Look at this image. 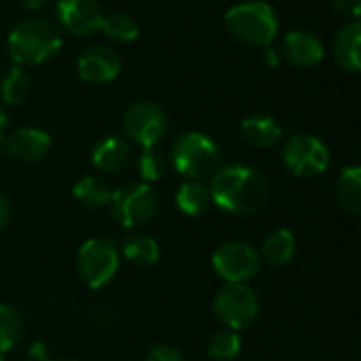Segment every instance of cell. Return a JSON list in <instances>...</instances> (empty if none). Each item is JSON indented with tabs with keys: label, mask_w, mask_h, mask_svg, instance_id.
I'll use <instances>...</instances> for the list:
<instances>
[{
	"label": "cell",
	"mask_w": 361,
	"mask_h": 361,
	"mask_svg": "<svg viewBox=\"0 0 361 361\" xmlns=\"http://www.w3.org/2000/svg\"><path fill=\"white\" fill-rule=\"evenodd\" d=\"M212 203L233 216L258 214L271 197V184L267 176L250 165H224L218 167L209 180Z\"/></svg>",
	"instance_id": "obj_1"
},
{
	"label": "cell",
	"mask_w": 361,
	"mask_h": 361,
	"mask_svg": "<svg viewBox=\"0 0 361 361\" xmlns=\"http://www.w3.org/2000/svg\"><path fill=\"white\" fill-rule=\"evenodd\" d=\"M61 49L59 27L42 17H30L19 23L8 34V55L15 66H40L55 57Z\"/></svg>",
	"instance_id": "obj_2"
},
{
	"label": "cell",
	"mask_w": 361,
	"mask_h": 361,
	"mask_svg": "<svg viewBox=\"0 0 361 361\" xmlns=\"http://www.w3.org/2000/svg\"><path fill=\"white\" fill-rule=\"evenodd\" d=\"M226 30L250 47H271L279 34V17L275 8L260 0L239 2L224 15Z\"/></svg>",
	"instance_id": "obj_3"
},
{
	"label": "cell",
	"mask_w": 361,
	"mask_h": 361,
	"mask_svg": "<svg viewBox=\"0 0 361 361\" xmlns=\"http://www.w3.org/2000/svg\"><path fill=\"white\" fill-rule=\"evenodd\" d=\"M220 148L218 144L201 131L180 133L169 150V161L173 169L186 180H205L212 178L220 167Z\"/></svg>",
	"instance_id": "obj_4"
},
{
	"label": "cell",
	"mask_w": 361,
	"mask_h": 361,
	"mask_svg": "<svg viewBox=\"0 0 361 361\" xmlns=\"http://www.w3.org/2000/svg\"><path fill=\"white\" fill-rule=\"evenodd\" d=\"M108 207H110L112 220L118 226H123L127 231H137L154 220V216L159 212V197H157L152 184L129 182V184L112 190Z\"/></svg>",
	"instance_id": "obj_5"
},
{
	"label": "cell",
	"mask_w": 361,
	"mask_h": 361,
	"mask_svg": "<svg viewBox=\"0 0 361 361\" xmlns=\"http://www.w3.org/2000/svg\"><path fill=\"white\" fill-rule=\"evenodd\" d=\"M121 252L106 237L87 239L76 254V273L91 290L106 288L118 273Z\"/></svg>",
	"instance_id": "obj_6"
},
{
	"label": "cell",
	"mask_w": 361,
	"mask_h": 361,
	"mask_svg": "<svg viewBox=\"0 0 361 361\" xmlns=\"http://www.w3.org/2000/svg\"><path fill=\"white\" fill-rule=\"evenodd\" d=\"M216 319L231 330L250 328L260 315V298L247 283H224L212 302Z\"/></svg>",
	"instance_id": "obj_7"
},
{
	"label": "cell",
	"mask_w": 361,
	"mask_h": 361,
	"mask_svg": "<svg viewBox=\"0 0 361 361\" xmlns=\"http://www.w3.org/2000/svg\"><path fill=\"white\" fill-rule=\"evenodd\" d=\"M281 159L292 176L317 178L330 165V150L319 137L311 133H296L286 140Z\"/></svg>",
	"instance_id": "obj_8"
},
{
	"label": "cell",
	"mask_w": 361,
	"mask_h": 361,
	"mask_svg": "<svg viewBox=\"0 0 361 361\" xmlns=\"http://www.w3.org/2000/svg\"><path fill=\"white\" fill-rule=\"evenodd\" d=\"M123 129L133 144L142 148H154L167 135L169 118L157 102L140 99L125 110Z\"/></svg>",
	"instance_id": "obj_9"
},
{
	"label": "cell",
	"mask_w": 361,
	"mask_h": 361,
	"mask_svg": "<svg viewBox=\"0 0 361 361\" xmlns=\"http://www.w3.org/2000/svg\"><path fill=\"white\" fill-rule=\"evenodd\" d=\"M212 267L226 283H247L262 267L260 252L245 241H224L212 254Z\"/></svg>",
	"instance_id": "obj_10"
},
{
	"label": "cell",
	"mask_w": 361,
	"mask_h": 361,
	"mask_svg": "<svg viewBox=\"0 0 361 361\" xmlns=\"http://www.w3.org/2000/svg\"><path fill=\"white\" fill-rule=\"evenodd\" d=\"M55 11L59 27L76 38L95 34L106 15L97 0H57Z\"/></svg>",
	"instance_id": "obj_11"
},
{
	"label": "cell",
	"mask_w": 361,
	"mask_h": 361,
	"mask_svg": "<svg viewBox=\"0 0 361 361\" xmlns=\"http://www.w3.org/2000/svg\"><path fill=\"white\" fill-rule=\"evenodd\" d=\"M76 70L85 82L104 85V82L114 80L121 74V57L116 51L102 47V44L87 47L80 51L76 59Z\"/></svg>",
	"instance_id": "obj_12"
},
{
	"label": "cell",
	"mask_w": 361,
	"mask_h": 361,
	"mask_svg": "<svg viewBox=\"0 0 361 361\" xmlns=\"http://www.w3.org/2000/svg\"><path fill=\"white\" fill-rule=\"evenodd\" d=\"M281 55L296 68H315L324 61L322 38L311 30H292L281 42Z\"/></svg>",
	"instance_id": "obj_13"
},
{
	"label": "cell",
	"mask_w": 361,
	"mask_h": 361,
	"mask_svg": "<svg viewBox=\"0 0 361 361\" xmlns=\"http://www.w3.org/2000/svg\"><path fill=\"white\" fill-rule=\"evenodd\" d=\"M4 150L25 163H38L42 161L51 150V135L44 129L38 127H21L13 131L6 140H2Z\"/></svg>",
	"instance_id": "obj_14"
},
{
	"label": "cell",
	"mask_w": 361,
	"mask_h": 361,
	"mask_svg": "<svg viewBox=\"0 0 361 361\" xmlns=\"http://www.w3.org/2000/svg\"><path fill=\"white\" fill-rule=\"evenodd\" d=\"M133 159V150H131V144L121 137V135H108V137H102L93 150H91V161L93 165L99 169V171H106V173H116V171H123Z\"/></svg>",
	"instance_id": "obj_15"
},
{
	"label": "cell",
	"mask_w": 361,
	"mask_h": 361,
	"mask_svg": "<svg viewBox=\"0 0 361 361\" xmlns=\"http://www.w3.org/2000/svg\"><path fill=\"white\" fill-rule=\"evenodd\" d=\"M360 44H361V25L357 19L345 23L336 36H334V44H332V55L334 61L351 74H357L361 70L360 59Z\"/></svg>",
	"instance_id": "obj_16"
},
{
	"label": "cell",
	"mask_w": 361,
	"mask_h": 361,
	"mask_svg": "<svg viewBox=\"0 0 361 361\" xmlns=\"http://www.w3.org/2000/svg\"><path fill=\"white\" fill-rule=\"evenodd\" d=\"M241 135L254 148H273L281 140V125L269 114H252L241 121Z\"/></svg>",
	"instance_id": "obj_17"
},
{
	"label": "cell",
	"mask_w": 361,
	"mask_h": 361,
	"mask_svg": "<svg viewBox=\"0 0 361 361\" xmlns=\"http://www.w3.org/2000/svg\"><path fill=\"white\" fill-rule=\"evenodd\" d=\"M176 205L184 216H190V218L203 216L212 205L209 186L203 184L201 180L182 182L180 188L176 190Z\"/></svg>",
	"instance_id": "obj_18"
},
{
	"label": "cell",
	"mask_w": 361,
	"mask_h": 361,
	"mask_svg": "<svg viewBox=\"0 0 361 361\" xmlns=\"http://www.w3.org/2000/svg\"><path fill=\"white\" fill-rule=\"evenodd\" d=\"M296 256V235L290 228H275L262 243V260L271 267H286Z\"/></svg>",
	"instance_id": "obj_19"
},
{
	"label": "cell",
	"mask_w": 361,
	"mask_h": 361,
	"mask_svg": "<svg viewBox=\"0 0 361 361\" xmlns=\"http://www.w3.org/2000/svg\"><path fill=\"white\" fill-rule=\"evenodd\" d=\"M123 256L127 258L129 264L137 269H150L161 260V247L159 243L144 233H133L125 239L123 243Z\"/></svg>",
	"instance_id": "obj_20"
},
{
	"label": "cell",
	"mask_w": 361,
	"mask_h": 361,
	"mask_svg": "<svg viewBox=\"0 0 361 361\" xmlns=\"http://www.w3.org/2000/svg\"><path fill=\"white\" fill-rule=\"evenodd\" d=\"M336 201L341 209L353 218L361 214V169L357 165L345 167L336 180Z\"/></svg>",
	"instance_id": "obj_21"
},
{
	"label": "cell",
	"mask_w": 361,
	"mask_h": 361,
	"mask_svg": "<svg viewBox=\"0 0 361 361\" xmlns=\"http://www.w3.org/2000/svg\"><path fill=\"white\" fill-rule=\"evenodd\" d=\"M72 197L85 209H99V207H106L110 203L112 190L104 180H99L95 176H82L72 186Z\"/></svg>",
	"instance_id": "obj_22"
},
{
	"label": "cell",
	"mask_w": 361,
	"mask_h": 361,
	"mask_svg": "<svg viewBox=\"0 0 361 361\" xmlns=\"http://www.w3.org/2000/svg\"><path fill=\"white\" fill-rule=\"evenodd\" d=\"M32 89L30 74L21 66H11L0 78V99L6 106H19L27 99Z\"/></svg>",
	"instance_id": "obj_23"
},
{
	"label": "cell",
	"mask_w": 361,
	"mask_h": 361,
	"mask_svg": "<svg viewBox=\"0 0 361 361\" xmlns=\"http://www.w3.org/2000/svg\"><path fill=\"white\" fill-rule=\"evenodd\" d=\"M23 315L19 313V309H15L13 305L0 302V353H8L13 351L19 341L23 338Z\"/></svg>",
	"instance_id": "obj_24"
},
{
	"label": "cell",
	"mask_w": 361,
	"mask_h": 361,
	"mask_svg": "<svg viewBox=\"0 0 361 361\" xmlns=\"http://www.w3.org/2000/svg\"><path fill=\"white\" fill-rule=\"evenodd\" d=\"M99 30L116 42H131L140 36L137 19L129 13H123V11H114V13L104 15Z\"/></svg>",
	"instance_id": "obj_25"
},
{
	"label": "cell",
	"mask_w": 361,
	"mask_h": 361,
	"mask_svg": "<svg viewBox=\"0 0 361 361\" xmlns=\"http://www.w3.org/2000/svg\"><path fill=\"white\" fill-rule=\"evenodd\" d=\"M241 353V336L237 330L224 328L209 336L207 341V355L216 361H233Z\"/></svg>",
	"instance_id": "obj_26"
},
{
	"label": "cell",
	"mask_w": 361,
	"mask_h": 361,
	"mask_svg": "<svg viewBox=\"0 0 361 361\" xmlns=\"http://www.w3.org/2000/svg\"><path fill=\"white\" fill-rule=\"evenodd\" d=\"M167 171V157L154 148H144L142 154L137 157V173L142 178V182L152 184L157 180H161Z\"/></svg>",
	"instance_id": "obj_27"
},
{
	"label": "cell",
	"mask_w": 361,
	"mask_h": 361,
	"mask_svg": "<svg viewBox=\"0 0 361 361\" xmlns=\"http://www.w3.org/2000/svg\"><path fill=\"white\" fill-rule=\"evenodd\" d=\"M146 361H186V360H184V355H182L176 347H171V345H154V347L148 351Z\"/></svg>",
	"instance_id": "obj_28"
},
{
	"label": "cell",
	"mask_w": 361,
	"mask_h": 361,
	"mask_svg": "<svg viewBox=\"0 0 361 361\" xmlns=\"http://www.w3.org/2000/svg\"><path fill=\"white\" fill-rule=\"evenodd\" d=\"M334 8L341 11L343 15L351 17V19H357L361 13V0H332Z\"/></svg>",
	"instance_id": "obj_29"
},
{
	"label": "cell",
	"mask_w": 361,
	"mask_h": 361,
	"mask_svg": "<svg viewBox=\"0 0 361 361\" xmlns=\"http://www.w3.org/2000/svg\"><path fill=\"white\" fill-rule=\"evenodd\" d=\"M91 319L99 326V328H112L116 322V315L110 309H93Z\"/></svg>",
	"instance_id": "obj_30"
},
{
	"label": "cell",
	"mask_w": 361,
	"mask_h": 361,
	"mask_svg": "<svg viewBox=\"0 0 361 361\" xmlns=\"http://www.w3.org/2000/svg\"><path fill=\"white\" fill-rule=\"evenodd\" d=\"M8 220H11V201L6 192L0 188V231L8 224Z\"/></svg>",
	"instance_id": "obj_31"
},
{
	"label": "cell",
	"mask_w": 361,
	"mask_h": 361,
	"mask_svg": "<svg viewBox=\"0 0 361 361\" xmlns=\"http://www.w3.org/2000/svg\"><path fill=\"white\" fill-rule=\"evenodd\" d=\"M27 357L32 361H49V351L44 343H34L27 351Z\"/></svg>",
	"instance_id": "obj_32"
},
{
	"label": "cell",
	"mask_w": 361,
	"mask_h": 361,
	"mask_svg": "<svg viewBox=\"0 0 361 361\" xmlns=\"http://www.w3.org/2000/svg\"><path fill=\"white\" fill-rule=\"evenodd\" d=\"M260 57H262V61H264V66H267V68H277V66H279V61H281V55H279L273 47H264Z\"/></svg>",
	"instance_id": "obj_33"
},
{
	"label": "cell",
	"mask_w": 361,
	"mask_h": 361,
	"mask_svg": "<svg viewBox=\"0 0 361 361\" xmlns=\"http://www.w3.org/2000/svg\"><path fill=\"white\" fill-rule=\"evenodd\" d=\"M19 2H21V6L27 8V11H42V8H47V4H49L51 0H19Z\"/></svg>",
	"instance_id": "obj_34"
},
{
	"label": "cell",
	"mask_w": 361,
	"mask_h": 361,
	"mask_svg": "<svg viewBox=\"0 0 361 361\" xmlns=\"http://www.w3.org/2000/svg\"><path fill=\"white\" fill-rule=\"evenodd\" d=\"M4 131H6V112H4V108L0 106V142L4 140Z\"/></svg>",
	"instance_id": "obj_35"
},
{
	"label": "cell",
	"mask_w": 361,
	"mask_h": 361,
	"mask_svg": "<svg viewBox=\"0 0 361 361\" xmlns=\"http://www.w3.org/2000/svg\"><path fill=\"white\" fill-rule=\"evenodd\" d=\"M49 361H76V360H49Z\"/></svg>",
	"instance_id": "obj_36"
},
{
	"label": "cell",
	"mask_w": 361,
	"mask_h": 361,
	"mask_svg": "<svg viewBox=\"0 0 361 361\" xmlns=\"http://www.w3.org/2000/svg\"><path fill=\"white\" fill-rule=\"evenodd\" d=\"M0 361H4V355H2V353H0Z\"/></svg>",
	"instance_id": "obj_37"
}]
</instances>
